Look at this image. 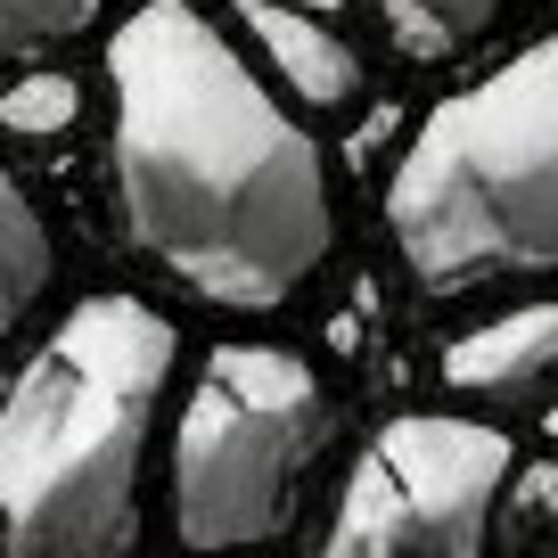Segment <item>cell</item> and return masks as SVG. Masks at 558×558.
Returning a JSON list of instances; mask_svg holds the SVG:
<instances>
[{"label": "cell", "instance_id": "6da1fadb", "mask_svg": "<svg viewBox=\"0 0 558 558\" xmlns=\"http://www.w3.org/2000/svg\"><path fill=\"white\" fill-rule=\"evenodd\" d=\"M107 90L132 255L214 313H279L337 246L313 132L246 74L197 0H140L107 34Z\"/></svg>", "mask_w": 558, "mask_h": 558}, {"label": "cell", "instance_id": "7a4b0ae2", "mask_svg": "<svg viewBox=\"0 0 558 558\" xmlns=\"http://www.w3.org/2000/svg\"><path fill=\"white\" fill-rule=\"evenodd\" d=\"M181 337L140 296H83L0 402V542L132 550L140 460Z\"/></svg>", "mask_w": 558, "mask_h": 558}, {"label": "cell", "instance_id": "3957f363", "mask_svg": "<svg viewBox=\"0 0 558 558\" xmlns=\"http://www.w3.org/2000/svg\"><path fill=\"white\" fill-rule=\"evenodd\" d=\"M386 230L427 296L558 271V34L427 107L386 181Z\"/></svg>", "mask_w": 558, "mask_h": 558}, {"label": "cell", "instance_id": "277c9868", "mask_svg": "<svg viewBox=\"0 0 558 558\" xmlns=\"http://www.w3.org/2000/svg\"><path fill=\"white\" fill-rule=\"evenodd\" d=\"M329 386L288 345H214L173 436L181 542H271L329 444Z\"/></svg>", "mask_w": 558, "mask_h": 558}, {"label": "cell", "instance_id": "5b68a950", "mask_svg": "<svg viewBox=\"0 0 558 558\" xmlns=\"http://www.w3.org/2000/svg\"><path fill=\"white\" fill-rule=\"evenodd\" d=\"M509 436L476 418H386L369 452L353 460L337 518L320 525V550L337 558H395V550H444L469 558L493 534V501L509 485Z\"/></svg>", "mask_w": 558, "mask_h": 558}, {"label": "cell", "instance_id": "8992f818", "mask_svg": "<svg viewBox=\"0 0 558 558\" xmlns=\"http://www.w3.org/2000/svg\"><path fill=\"white\" fill-rule=\"evenodd\" d=\"M230 17L263 41V58L279 66V83L296 90L304 107H353L362 99V58H353L345 34L296 9V0H230Z\"/></svg>", "mask_w": 558, "mask_h": 558}, {"label": "cell", "instance_id": "52a82bcc", "mask_svg": "<svg viewBox=\"0 0 558 558\" xmlns=\"http://www.w3.org/2000/svg\"><path fill=\"white\" fill-rule=\"evenodd\" d=\"M550 369H558V304H525V313H501L444 345V386L452 395H485V402L534 395Z\"/></svg>", "mask_w": 558, "mask_h": 558}, {"label": "cell", "instance_id": "ba28073f", "mask_svg": "<svg viewBox=\"0 0 558 558\" xmlns=\"http://www.w3.org/2000/svg\"><path fill=\"white\" fill-rule=\"evenodd\" d=\"M41 288H50V230H41L34 197L9 181V165H0V345L25 329V313L41 304Z\"/></svg>", "mask_w": 558, "mask_h": 558}, {"label": "cell", "instance_id": "9c48e42d", "mask_svg": "<svg viewBox=\"0 0 558 558\" xmlns=\"http://www.w3.org/2000/svg\"><path fill=\"white\" fill-rule=\"evenodd\" d=\"M378 17H386V34H395V50L411 66H444V58L485 41V25L501 17V0H378Z\"/></svg>", "mask_w": 558, "mask_h": 558}, {"label": "cell", "instance_id": "30bf717a", "mask_svg": "<svg viewBox=\"0 0 558 558\" xmlns=\"http://www.w3.org/2000/svg\"><path fill=\"white\" fill-rule=\"evenodd\" d=\"M107 0H0V58H41L58 41L90 34Z\"/></svg>", "mask_w": 558, "mask_h": 558}, {"label": "cell", "instance_id": "8fae6325", "mask_svg": "<svg viewBox=\"0 0 558 558\" xmlns=\"http://www.w3.org/2000/svg\"><path fill=\"white\" fill-rule=\"evenodd\" d=\"M74 116H83V83H74V74H25V83L0 90V123H9V132H25V140L66 132Z\"/></svg>", "mask_w": 558, "mask_h": 558}, {"label": "cell", "instance_id": "7c38bea8", "mask_svg": "<svg viewBox=\"0 0 558 558\" xmlns=\"http://www.w3.org/2000/svg\"><path fill=\"white\" fill-rule=\"evenodd\" d=\"M550 436H558V411H550Z\"/></svg>", "mask_w": 558, "mask_h": 558}]
</instances>
